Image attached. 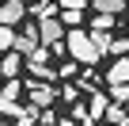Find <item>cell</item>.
Segmentation results:
<instances>
[{
	"label": "cell",
	"mask_w": 129,
	"mask_h": 126,
	"mask_svg": "<svg viewBox=\"0 0 129 126\" xmlns=\"http://www.w3.org/2000/svg\"><path fill=\"white\" fill-rule=\"evenodd\" d=\"M76 65H80V61H64V65H61V73H57V77H76Z\"/></svg>",
	"instance_id": "ffe728a7"
},
{
	"label": "cell",
	"mask_w": 129,
	"mask_h": 126,
	"mask_svg": "<svg viewBox=\"0 0 129 126\" xmlns=\"http://www.w3.org/2000/svg\"><path fill=\"white\" fill-rule=\"evenodd\" d=\"M0 92H4L8 99H19V92H23V84H19L15 77H4V88H0Z\"/></svg>",
	"instance_id": "5bb4252c"
},
{
	"label": "cell",
	"mask_w": 129,
	"mask_h": 126,
	"mask_svg": "<svg viewBox=\"0 0 129 126\" xmlns=\"http://www.w3.org/2000/svg\"><path fill=\"white\" fill-rule=\"evenodd\" d=\"M0 88H4V73H0Z\"/></svg>",
	"instance_id": "7402d4cb"
},
{
	"label": "cell",
	"mask_w": 129,
	"mask_h": 126,
	"mask_svg": "<svg viewBox=\"0 0 129 126\" xmlns=\"http://www.w3.org/2000/svg\"><path fill=\"white\" fill-rule=\"evenodd\" d=\"M27 12H30L34 19H53V15H57V4H53V0H38V4L27 8Z\"/></svg>",
	"instance_id": "ba28073f"
},
{
	"label": "cell",
	"mask_w": 129,
	"mask_h": 126,
	"mask_svg": "<svg viewBox=\"0 0 129 126\" xmlns=\"http://www.w3.org/2000/svg\"><path fill=\"white\" fill-rule=\"evenodd\" d=\"M103 118H106L110 126H118V122H125V103H114V99H110V107L103 111Z\"/></svg>",
	"instance_id": "9c48e42d"
},
{
	"label": "cell",
	"mask_w": 129,
	"mask_h": 126,
	"mask_svg": "<svg viewBox=\"0 0 129 126\" xmlns=\"http://www.w3.org/2000/svg\"><path fill=\"white\" fill-rule=\"evenodd\" d=\"M19 69H23V53L19 50L0 53V73H4V77H19Z\"/></svg>",
	"instance_id": "5b68a950"
},
{
	"label": "cell",
	"mask_w": 129,
	"mask_h": 126,
	"mask_svg": "<svg viewBox=\"0 0 129 126\" xmlns=\"http://www.w3.org/2000/svg\"><path fill=\"white\" fill-rule=\"evenodd\" d=\"M61 23L69 27V31L80 27V23H84V8H64V12H61Z\"/></svg>",
	"instance_id": "30bf717a"
},
{
	"label": "cell",
	"mask_w": 129,
	"mask_h": 126,
	"mask_svg": "<svg viewBox=\"0 0 129 126\" xmlns=\"http://www.w3.org/2000/svg\"><path fill=\"white\" fill-rule=\"evenodd\" d=\"M0 126H8V122H0Z\"/></svg>",
	"instance_id": "cb8c5ba5"
},
{
	"label": "cell",
	"mask_w": 129,
	"mask_h": 126,
	"mask_svg": "<svg viewBox=\"0 0 129 126\" xmlns=\"http://www.w3.org/2000/svg\"><path fill=\"white\" fill-rule=\"evenodd\" d=\"M38 38H42L46 46L61 42V38H64V23H61V15H53V19H38Z\"/></svg>",
	"instance_id": "7a4b0ae2"
},
{
	"label": "cell",
	"mask_w": 129,
	"mask_h": 126,
	"mask_svg": "<svg viewBox=\"0 0 129 126\" xmlns=\"http://www.w3.org/2000/svg\"><path fill=\"white\" fill-rule=\"evenodd\" d=\"M114 19H118V15H103V12H99V15L91 19V31H110V27H114Z\"/></svg>",
	"instance_id": "9a60e30c"
},
{
	"label": "cell",
	"mask_w": 129,
	"mask_h": 126,
	"mask_svg": "<svg viewBox=\"0 0 129 126\" xmlns=\"http://www.w3.org/2000/svg\"><path fill=\"white\" fill-rule=\"evenodd\" d=\"M87 107H91V111H87V115H91V118H103V111H106V107H110V99H106V96H103V92H95V96H91V103H87Z\"/></svg>",
	"instance_id": "8fae6325"
},
{
	"label": "cell",
	"mask_w": 129,
	"mask_h": 126,
	"mask_svg": "<svg viewBox=\"0 0 129 126\" xmlns=\"http://www.w3.org/2000/svg\"><path fill=\"white\" fill-rule=\"evenodd\" d=\"M91 8L103 15H121L125 12V0H91Z\"/></svg>",
	"instance_id": "52a82bcc"
},
{
	"label": "cell",
	"mask_w": 129,
	"mask_h": 126,
	"mask_svg": "<svg viewBox=\"0 0 129 126\" xmlns=\"http://www.w3.org/2000/svg\"><path fill=\"white\" fill-rule=\"evenodd\" d=\"M87 0H61V8H84Z\"/></svg>",
	"instance_id": "44dd1931"
},
{
	"label": "cell",
	"mask_w": 129,
	"mask_h": 126,
	"mask_svg": "<svg viewBox=\"0 0 129 126\" xmlns=\"http://www.w3.org/2000/svg\"><path fill=\"white\" fill-rule=\"evenodd\" d=\"M12 46H15V31H12L8 23H0V53H8Z\"/></svg>",
	"instance_id": "7c38bea8"
},
{
	"label": "cell",
	"mask_w": 129,
	"mask_h": 126,
	"mask_svg": "<svg viewBox=\"0 0 129 126\" xmlns=\"http://www.w3.org/2000/svg\"><path fill=\"white\" fill-rule=\"evenodd\" d=\"M91 38H95V46H99L103 53H106V50H110V42H114V38H110L106 31H91Z\"/></svg>",
	"instance_id": "ac0fdd59"
},
{
	"label": "cell",
	"mask_w": 129,
	"mask_h": 126,
	"mask_svg": "<svg viewBox=\"0 0 129 126\" xmlns=\"http://www.w3.org/2000/svg\"><path fill=\"white\" fill-rule=\"evenodd\" d=\"M106 53H114V57H125V53H129V34H125V38H114Z\"/></svg>",
	"instance_id": "e0dca14e"
},
{
	"label": "cell",
	"mask_w": 129,
	"mask_h": 126,
	"mask_svg": "<svg viewBox=\"0 0 129 126\" xmlns=\"http://www.w3.org/2000/svg\"><path fill=\"white\" fill-rule=\"evenodd\" d=\"M106 80H110V84H129V57H118V61H114L110 73H106Z\"/></svg>",
	"instance_id": "8992f818"
},
{
	"label": "cell",
	"mask_w": 129,
	"mask_h": 126,
	"mask_svg": "<svg viewBox=\"0 0 129 126\" xmlns=\"http://www.w3.org/2000/svg\"><path fill=\"white\" fill-rule=\"evenodd\" d=\"M34 118H38L34 107H30V111H19V115H15V126H34Z\"/></svg>",
	"instance_id": "d6986e66"
},
{
	"label": "cell",
	"mask_w": 129,
	"mask_h": 126,
	"mask_svg": "<svg viewBox=\"0 0 129 126\" xmlns=\"http://www.w3.org/2000/svg\"><path fill=\"white\" fill-rule=\"evenodd\" d=\"M53 99H57V92L49 88V80H42V84H30V107H34V111H46V107H53Z\"/></svg>",
	"instance_id": "3957f363"
},
{
	"label": "cell",
	"mask_w": 129,
	"mask_h": 126,
	"mask_svg": "<svg viewBox=\"0 0 129 126\" xmlns=\"http://www.w3.org/2000/svg\"><path fill=\"white\" fill-rule=\"evenodd\" d=\"M27 69H30V77H38V80H53L57 73L49 69V61H46V65H34V61H27Z\"/></svg>",
	"instance_id": "4fadbf2b"
},
{
	"label": "cell",
	"mask_w": 129,
	"mask_h": 126,
	"mask_svg": "<svg viewBox=\"0 0 129 126\" xmlns=\"http://www.w3.org/2000/svg\"><path fill=\"white\" fill-rule=\"evenodd\" d=\"M110 99L114 103H129V84H110Z\"/></svg>",
	"instance_id": "2e32d148"
},
{
	"label": "cell",
	"mask_w": 129,
	"mask_h": 126,
	"mask_svg": "<svg viewBox=\"0 0 129 126\" xmlns=\"http://www.w3.org/2000/svg\"><path fill=\"white\" fill-rule=\"evenodd\" d=\"M23 15H27V4H23V0H0V23L15 27Z\"/></svg>",
	"instance_id": "277c9868"
},
{
	"label": "cell",
	"mask_w": 129,
	"mask_h": 126,
	"mask_svg": "<svg viewBox=\"0 0 129 126\" xmlns=\"http://www.w3.org/2000/svg\"><path fill=\"white\" fill-rule=\"evenodd\" d=\"M125 115H129V103H125Z\"/></svg>",
	"instance_id": "603a6c76"
},
{
	"label": "cell",
	"mask_w": 129,
	"mask_h": 126,
	"mask_svg": "<svg viewBox=\"0 0 129 126\" xmlns=\"http://www.w3.org/2000/svg\"><path fill=\"white\" fill-rule=\"evenodd\" d=\"M125 4H129V0H125Z\"/></svg>",
	"instance_id": "d4e9b609"
},
{
	"label": "cell",
	"mask_w": 129,
	"mask_h": 126,
	"mask_svg": "<svg viewBox=\"0 0 129 126\" xmlns=\"http://www.w3.org/2000/svg\"><path fill=\"white\" fill-rule=\"evenodd\" d=\"M64 50H69V57H72V61H80V65H95V61L103 57V50L95 46V38H91L87 31H80V27H72V31H69V42H64Z\"/></svg>",
	"instance_id": "6da1fadb"
}]
</instances>
